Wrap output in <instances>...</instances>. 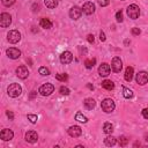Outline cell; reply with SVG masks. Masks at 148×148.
I'll use <instances>...</instances> for the list:
<instances>
[{"instance_id": "obj_1", "label": "cell", "mask_w": 148, "mask_h": 148, "mask_svg": "<svg viewBox=\"0 0 148 148\" xmlns=\"http://www.w3.org/2000/svg\"><path fill=\"white\" fill-rule=\"evenodd\" d=\"M7 92H8L9 97L15 98V97H18V96L21 95V92H22V88H21V86H20L18 83H12V84L8 86V88H7Z\"/></svg>"}, {"instance_id": "obj_2", "label": "cell", "mask_w": 148, "mask_h": 148, "mask_svg": "<svg viewBox=\"0 0 148 148\" xmlns=\"http://www.w3.org/2000/svg\"><path fill=\"white\" fill-rule=\"evenodd\" d=\"M101 108H102V110H103L104 112L110 113V112H112V111L114 110L116 105H114V102H113L111 98H105V99L101 103Z\"/></svg>"}, {"instance_id": "obj_3", "label": "cell", "mask_w": 148, "mask_h": 148, "mask_svg": "<svg viewBox=\"0 0 148 148\" xmlns=\"http://www.w3.org/2000/svg\"><path fill=\"white\" fill-rule=\"evenodd\" d=\"M127 15L130 16V18L132 20H136L140 15V8L136 6V5H130L127 7Z\"/></svg>"}, {"instance_id": "obj_4", "label": "cell", "mask_w": 148, "mask_h": 148, "mask_svg": "<svg viewBox=\"0 0 148 148\" xmlns=\"http://www.w3.org/2000/svg\"><path fill=\"white\" fill-rule=\"evenodd\" d=\"M21 39V34L17 31V30H10L8 34H7V40L12 44H15L17 43L18 40Z\"/></svg>"}, {"instance_id": "obj_5", "label": "cell", "mask_w": 148, "mask_h": 148, "mask_svg": "<svg viewBox=\"0 0 148 148\" xmlns=\"http://www.w3.org/2000/svg\"><path fill=\"white\" fill-rule=\"evenodd\" d=\"M54 91V86L51 83H45L39 88V92L43 96H49Z\"/></svg>"}, {"instance_id": "obj_6", "label": "cell", "mask_w": 148, "mask_h": 148, "mask_svg": "<svg viewBox=\"0 0 148 148\" xmlns=\"http://www.w3.org/2000/svg\"><path fill=\"white\" fill-rule=\"evenodd\" d=\"M111 68H112V71L116 72V73H119V72L121 71V68H123V62H121V60H120L119 57H114V58L112 59V61H111Z\"/></svg>"}, {"instance_id": "obj_7", "label": "cell", "mask_w": 148, "mask_h": 148, "mask_svg": "<svg viewBox=\"0 0 148 148\" xmlns=\"http://www.w3.org/2000/svg\"><path fill=\"white\" fill-rule=\"evenodd\" d=\"M12 23V17L8 13H2L0 15V25L2 28H7L9 27V24Z\"/></svg>"}, {"instance_id": "obj_8", "label": "cell", "mask_w": 148, "mask_h": 148, "mask_svg": "<svg viewBox=\"0 0 148 148\" xmlns=\"http://www.w3.org/2000/svg\"><path fill=\"white\" fill-rule=\"evenodd\" d=\"M135 80H136V82H138L139 84H141V86L146 84V83L148 82V73L145 72V71L139 72V73L136 74V76H135Z\"/></svg>"}, {"instance_id": "obj_9", "label": "cell", "mask_w": 148, "mask_h": 148, "mask_svg": "<svg viewBox=\"0 0 148 148\" xmlns=\"http://www.w3.org/2000/svg\"><path fill=\"white\" fill-rule=\"evenodd\" d=\"M81 14H82V8H79L77 6H74L69 9V17L72 20H77L81 17Z\"/></svg>"}, {"instance_id": "obj_10", "label": "cell", "mask_w": 148, "mask_h": 148, "mask_svg": "<svg viewBox=\"0 0 148 148\" xmlns=\"http://www.w3.org/2000/svg\"><path fill=\"white\" fill-rule=\"evenodd\" d=\"M72 60H73V54H72L69 51H65V52L61 53V56H60V62H61V64L67 65V64H69Z\"/></svg>"}, {"instance_id": "obj_11", "label": "cell", "mask_w": 148, "mask_h": 148, "mask_svg": "<svg viewBox=\"0 0 148 148\" xmlns=\"http://www.w3.org/2000/svg\"><path fill=\"white\" fill-rule=\"evenodd\" d=\"M82 12L87 15H91L94 12H95V5L90 1H87L83 6H82Z\"/></svg>"}, {"instance_id": "obj_12", "label": "cell", "mask_w": 148, "mask_h": 148, "mask_svg": "<svg viewBox=\"0 0 148 148\" xmlns=\"http://www.w3.org/2000/svg\"><path fill=\"white\" fill-rule=\"evenodd\" d=\"M6 53H7V56L10 59H17L21 56V51L18 49H16V47H9V49H7Z\"/></svg>"}, {"instance_id": "obj_13", "label": "cell", "mask_w": 148, "mask_h": 148, "mask_svg": "<svg viewBox=\"0 0 148 148\" xmlns=\"http://www.w3.org/2000/svg\"><path fill=\"white\" fill-rule=\"evenodd\" d=\"M67 132H68V134H69L71 136H73V138H77V136H80V135H81L82 130H81V127H80V126L74 125V126H71V127L67 130Z\"/></svg>"}, {"instance_id": "obj_14", "label": "cell", "mask_w": 148, "mask_h": 148, "mask_svg": "<svg viewBox=\"0 0 148 148\" xmlns=\"http://www.w3.org/2000/svg\"><path fill=\"white\" fill-rule=\"evenodd\" d=\"M16 75L20 77V79H27L28 75H29V71L25 66H18L16 68Z\"/></svg>"}, {"instance_id": "obj_15", "label": "cell", "mask_w": 148, "mask_h": 148, "mask_svg": "<svg viewBox=\"0 0 148 148\" xmlns=\"http://www.w3.org/2000/svg\"><path fill=\"white\" fill-rule=\"evenodd\" d=\"M13 136H14L13 131H12V130H8V128L2 130L1 133H0V138H1L3 141H9V140L13 139Z\"/></svg>"}, {"instance_id": "obj_16", "label": "cell", "mask_w": 148, "mask_h": 148, "mask_svg": "<svg viewBox=\"0 0 148 148\" xmlns=\"http://www.w3.org/2000/svg\"><path fill=\"white\" fill-rule=\"evenodd\" d=\"M25 140L30 143H35L38 140V134L35 131H29L25 133Z\"/></svg>"}, {"instance_id": "obj_17", "label": "cell", "mask_w": 148, "mask_h": 148, "mask_svg": "<svg viewBox=\"0 0 148 148\" xmlns=\"http://www.w3.org/2000/svg\"><path fill=\"white\" fill-rule=\"evenodd\" d=\"M98 74L101 76H103V77L108 76L110 74V66L108 64H102L99 66V68H98Z\"/></svg>"}, {"instance_id": "obj_18", "label": "cell", "mask_w": 148, "mask_h": 148, "mask_svg": "<svg viewBox=\"0 0 148 148\" xmlns=\"http://www.w3.org/2000/svg\"><path fill=\"white\" fill-rule=\"evenodd\" d=\"M83 105H84V108H86V109L91 110V109H94V108H95L96 102H95V99H92V98H86V99L83 101Z\"/></svg>"}, {"instance_id": "obj_19", "label": "cell", "mask_w": 148, "mask_h": 148, "mask_svg": "<svg viewBox=\"0 0 148 148\" xmlns=\"http://www.w3.org/2000/svg\"><path fill=\"white\" fill-rule=\"evenodd\" d=\"M133 73H134V69H133V67L128 66V67L125 69V75H124L125 80H126V81H131V80L133 79Z\"/></svg>"}, {"instance_id": "obj_20", "label": "cell", "mask_w": 148, "mask_h": 148, "mask_svg": "<svg viewBox=\"0 0 148 148\" xmlns=\"http://www.w3.org/2000/svg\"><path fill=\"white\" fill-rule=\"evenodd\" d=\"M39 24H40V27L44 28V29H51V28H52V22H51L49 18H40Z\"/></svg>"}, {"instance_id": "obj_21", "label": "cell", "mask_w": 148, "mask_h": 148, "mask_svg": "<svg viewBox=\"0 0 148 148\" xmlns=\"http://www.w3.org/2000/svg\"><path fill=\"white\" fill-rule=\"evenodd\" d=\"M102 87H103L104 89H106V90H112V89L114 88V83H113L111 80H104V81L102 82Z\"/></svg>"}, {"instance_id": "obj_22", "label": "cell", "mask_w": 148, "mask_h": 148, "mask_svg": "<svg viewBox=\"0 0 148 148\" xmlns=\"http://www.w3.org/2000/svg\"><path fill=\"white\" fill-rule=\"evenodd\" d=\"M44 3L47 8H56L58 6V0H44Z\"/></svg>"}, {"instance_id": "obj_23", "label": "cell", "mask_w": 148, "mask_h": 148, "mask_svg": "<svg viewBox=\"0 0 148 148\" xmlns=\"http://www.w3.org/2000/svg\"><path fill=\"white\" fill-rule=\"evenodd\" d=\"M103 131H104V133H106V134H111L112 131H113L112 124H111V123H105L104 126H103Z\"/></svg>"}, {"instance_id": "obj_24", "label": "cell", "mask_w": 148, "mask_h": 148, "mask_svg": "<svg viewBox=\"0 0 148 148\" xmlns=\"http://www.w3.org/2000/svg\"><path fill=\"white\" fill-rule=\"evenodd\" d=\"M104 143L106 145V146H114L116 145V138H113V136H106L105 139H104Z\"/></svg>"}, {"instance_id": "obj_25", "label": "cell", "mask_w": 148, "mask_h": 148, "mask_svg": "<svg viewBox=\"0 0 148 148\" xmlns=\"http://www.w3.org/2000/svg\"><path fill=\"white\" fill-rule=\"evenodd\" d=\"M123 95L125 98H132L133 97V92L131 89L126 88V87H123Z\"/></svg>"}, {"instance_id": "obj_26", "label": "cell", "mask_w": 148, "mask_h": 148, "mask_svg": "<svg viewBox=\"0 0 148 148\" xmlns=\"http://www.w3.org/2000/svg\"><path fill=\"white\" fill-rule=\"evenodd\" d=\"M75 120H77V121H80V123H87V121H88V118H87L86 116H83L81 112H77V113L75 114Z\"/></svg>"}, {"instance_id": "obj_27", "label": "cell", "mask_w": 148, "mask_h": 148, "mask_svg": "<svg viewBox=\"0 0 148 148\" xmlns=\"http://www.w3.org/2000/svg\"><path fill=\"white\" fill-rule=\"evenodd\" d=\"M95 62H96V59H95V58H92V59H87V60H84V66H86L88 69H90V68L94 67Z\"/></svg>"}, {"instance_id": "obj_28", "label": "cell", "mask_w": 148, "mask_h": 148, "mask_svg": "<svg viewBox=\"0 0 148 148\" xmlns=\"http://www.w3.org/2000/svg\"><path fill=\"white\" fill-rule=\"evenodd\" d=\"M38 72H39V74H40V75H44V76L50 75V69H49V68H46V67H44V66H43V67H40Z\"/></svg>"}, {"instance_id": "obj_29", "label": "cell", "mask_w": 148, "mask_h": 148, "mask_svg": "<svg viewBox=\"0 0 148 148\" xmlns=\"http://www.w3.org/2000/svg\"><path fill=\"white\" fill-rule=\"evenodd\" d=\"M67 74L66 73H60V74H57L56 75V79L58 80V81H66L67 80Z\"/></svg>"}, {"instance_id": "obj_30", "label": "cell", "mask_w": 148, "mask_h": 148, "mask_svg": "<svg viewBox=\"0 0 148 148\" xmlns=\"http://www.w3.org/2000/svg\"><path fill=\"white\" fill-rule=\"evenodd\" d=\"M59 91H60L61 95H69V89L67 87H65V86H61L60 89H59Z\"/></svg>"}, {"instance_id": "obj_31", "label": "cell", "mask_w": 148, "mask_h": 148, "mask_svg": "<svg viewBox=\"0 0 148 148\" xmlns=\"http://www.w3.org/2000/svg\"><path fill=\"white\" fill-rule=\"evenodd\" d=\"M127 143H128V139H127L126 136H120V138H119V145H120V146L124 147V146H126Z\"/></svg>"}, {"instance_id": "obj_32", "label": "cell", "mask_w": 148, "mask_h": 148, "mask_svg": "<svg viewBox=\"0 0 148 148\" xmlns=\"http://www.w3.org/2000/svg\"><path fill=\"white\" fill-rule=\"evenodd\" d=\"M1 2H2V5H3V6L9 7V6H12V5H14V3H15V0H1Z\"/></svg>"}, {"instance_id": "obj_33", "label": "cell", "mask_w": 148, "mask_h": 148, "mask_svg": "<svg viewBox=\"0 0 148 148\" xmlns=\"http://www.w3.org/2000/svg\"><path fill=\"white\" fill-rule=\"evenodd\" d=\"M116 18H117V21L118 22H121L124 18H123V13H121V10H118L117 13H116Z\"/></svg>"}, {"instance_id": "obj_34", "label": "cell", "mask_w": 148, "mask_h": 148, "mask_svg": "<svg viewBox=\"0 0 148 148\" xmlns=\"http://www.w3.org/2000/svg\"><path fill=\"white\" fill-rule=\"evenodd\" d=\"M27 117H28V119H29L32 124H35V123L37 121V116H36V114H28Z\"/></svg>"}, {"instance_id": "obj_35", "label": "cell", "mask_w": 148, "mask_h": 148, "mask_svg": "<svg viewBox=\"0 0 148 148\" xmlns=\"http://www.w3.org/2000/svg\"><path fill=\"white\" fill-rule=\"evenodd\" d=\"M97 2H98V5H99V6L105 7V6H108V5H109L110 0H97Z\"/></svg>"}, {"instance_id": "obj_36", "label": "cell", "mask_w": 148, "mask_h": 148, "mask_svg": "<svg viewBox=\"0 0 148 148\" xmlns=\"http://www.w3.org/2000/svg\"><path fill=\"white\" fill-rule=\"evenodd\" d=\"M140 32H141V30L139 28H132V35L136 36V35H140Z\"/></svg>"}, {"instance_id": "obj_37", "label": "cell", "mask_w": 148, "mask_h": 148, "mask_svg": "<svg viewBox=\"0 0 148 148\" xmlns=\"http://www.w3.org/2000/svg\"><path fill=\"white\" fill-rule=\"evenodd\" d=\"M142 116H143V118L148 119V108H145V109L142 110Z\"/></svg>"}, {"instance_id": "obj_38", "label": "cell", "mask_w": 148, "mask_h": 148, "mask_svg": "<svg viewBox=\"0 0 148 148\" xmlns=\"http://www.w3.org/2000/svg\"><path fill=\"white\" fill-rule=\"evenodd\" d=\"M99 39H101L102 42H104V40H105V34H104L103 31H101V32H99Z\"/></svg>"}, {"instance_id": "obj_39", "label": "cell", "mask_w": 148, "mask_h": 148, "mask_svg": "<svg viewBox=\"0 0 148 148\" xmlns=\"http://www.w3.org/2000/svg\"><path fill=\"white\" fill-rule=\"evenodd\" d=\"M87 40H88L89 43H94V36H92V35H88V36H87Z\"/></svg>"}, {"instance_id": "obj_40", "label": "cell", "mask_w": 148, "mask_h": 148, "mask_svg": "<svg viewBox=\"0 0 148 148\" xmlns=\"http://www.w3.org/2000/svg\"><path fill=\"white\" fill-rule=\"evenodd\" d=\"M7 116H8V118H9L10 120H13V119H14V114H13V112H12V111H7Z\"/></svg>"}, {"instance_id": "obj_41", "label": "cell", "mask_w": 148, "mask_h": 148, "mask_svg": "<svg viewBox=\"0 0 148 148\" xmlns=\"http://www.w3.org/2000/svg\"><path fill=\"white\" fill-rule=\"evenodd\" d=\"M36 94H37L36 91H31V94H30V98H34V97L36 96Z\"/></svg>"}, {"instance_id": "obj_42", "label": "cell", "mask_w": 148, "mask_h": 148, "mask_svg": "<svg viewBox=\"0 0 148 148\" xmlns=\"http://www.w3.org/2000/svg\"><path fill=\"white\" fill-rule=\"evenodd\" d=\"M88 88H89V89H94V87H92L91 84H88Z\"/></svg>"}]
</instances>
